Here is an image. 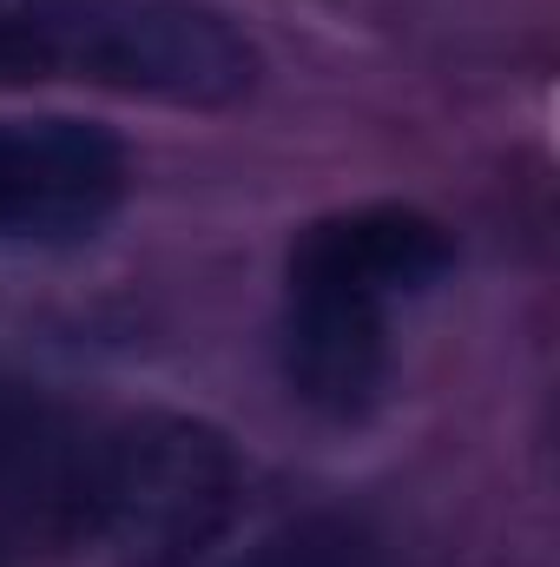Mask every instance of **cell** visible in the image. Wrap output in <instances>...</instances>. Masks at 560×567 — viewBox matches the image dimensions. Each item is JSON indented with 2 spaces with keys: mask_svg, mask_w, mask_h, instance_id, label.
I'll return each instance as SVG.
<instances>
[{
  "mask_svg": "<svg viewBox=\"0 0 560 567\" xmlns=\"http://www.w3.org/2000/svg\"><path fill=\"white\" fill-rule=\"evenodd\" d=\"M455 271V238L416 205H356L336 218H317L290 245V278L336 284L370 303L422 297Z\"/></svg>",
  "mask_w": 560,
  "mask_h": 567,
  "instance_id": "5b68a950",
  "label": "cell"
},
{
  "mask_svg": "<svg viewBox=\"0 0 560 567\" xmlns=\"http://www.w3.org/2000/svg\"><path fill=\"white\" fill-rule=\"evenodd\" d=\"M0 80H86L165 106H238L258 47L205 0H20L0 13Z\"/></svg>",
  "mask_w": 560,
  "mask_h": 567,
  "instance_id": "6da1fadb",
  "label": "cell"
},
{
  "mask_svg": "<svg viewBox=\"0 0 560 567\" xmlns=\"http://www.w3.org/2000/svg\"><path fill=\"white\" fill-rule=\"evenodd\" d=\"M126 198V152L106 126L46 113L0 120V251L93 238Z\"/></svg>",
  "mask_w": 560,
  "mask_h": 567,
  "instance_id": "3957f363",
  "label": "cell"
},
{
  "mask_svg": "<svg viewBox=\"0 0 560 567\" xmlns=\"http://www.w3.org/2000/svg\"><path fill=\"white\" fill-rule=\"evenodd\" d=\"M231 435L178 410H145L106 429L86 455L80 535L113 567H191L238 522Z\"/></svg>",
  "mask_w": 560,
  "mask_h": 567,
  "instance_id": "7a4b0ae2",
  "label": "cell"
},
{
  "mask_svg": "<svg viewBox=\"0 0 560 567\" xmlns=\"http://www.w3.org/2000/svg\"><path fill=\"white\" fill-rule=\"evenodd\" d=\"M238 567H376V542L343 515H303L258 542Z\"/></svg>",
  "mask_w": 560,
  "mask_h": 567,
  "instance_id": "52a82bcc",
  "label": "cell"
},
{
  "mask_svg": "<svg viewBox=\"0 0 560 567\" xmlns=\"http://www.w3.org/2000/svg\"><path fill=\"white\" fill-rule=\"evenodd\" d=\"M283 383L303 410L330 423H356L383 403L390 383V303L310 278H283L278 330Z\"/></svg>",
  "mask_w": 560,
  "mask_h": 567,
  "instance_id": "277c9868",
  "label": "cell"
},
{
  "mask_svg": "<svg viewBox=\"0 0 560 567\" xmlns=\"http://www.w3.org/2000/svg\"><path fill=\"white\" fill-rule=\"evenodd\" d=\"M86 442L60 423V410L0 390V528L13 535H80L86 495Z\"/></svg>",
  "mask_w": 560,
  "mask_h": 567,
  "instance_id": "8992f818",
  "label": "cell"
}]
</instances>
